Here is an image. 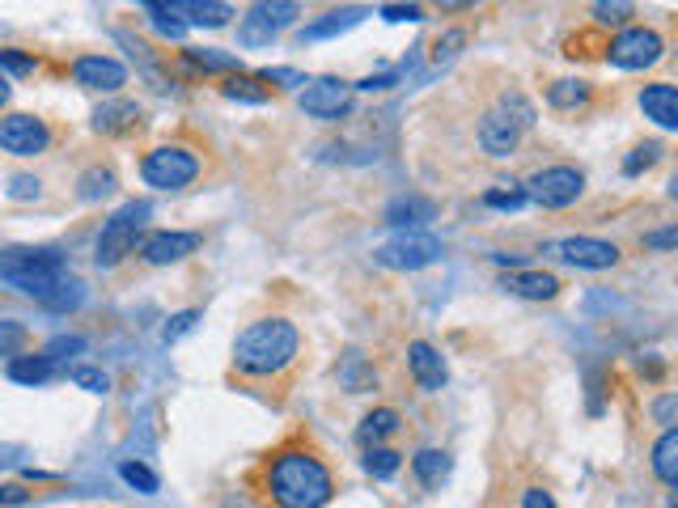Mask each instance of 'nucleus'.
Returning a JSON list of instances; mask_svg holds the SVG:
<instances>
[{
    "label": "nucleus",
    "instance_id": "obj_1",
    "mask_svg": "<svg viewBox=\"0 0 678 508\" xmlns=\"http://www.w3.org/2000/svg\"><path fill=\"white\" fill-rule=\"evenodd\" d=\"M0 280L13 284L17 293L43 301L47 310H77L81 305V284L68 276L64 254L43 250V246H13L0 250Z\"/></svg>",
    "mask_w": 678,
    "mask_h": 508
},
{
    "label": "nucleus",
    "instance_id": "obj_2",
    "mask_svg": "<svg viewBox=\"0 0 678 508\" xmlns=\"http://www.w3.org/2000/svg\"><path fill=\"white\" fill-rule=\"evenodd\" d=\"M263 492L272 508H327L335 496V479L314 449L289 445L267 458Z\"/></svg>",
    "mask_w": 678,
    "mask_h": 508
},
{
    "label": "nucleus",
    "instance_id": "obj_3",
    "mask_svg": "<svg viewBox=\"0 0 678 508\" xmlns=\"http://www.w3.org/2000/svg\"><path fill=\"white\" fill-rule=\"evenodd\" d=\"M301 335L289 318H259L234 343V369L242 377H276L297 360Z\"/></svg>",
    "mask_w": 678,
    "mask_h": 508
},
{
    "label": "nucleus",
    "instance_id": "obj_4",
    "mask_svg": "<svg viewBox=\"0 0 678 508\" xmlns=\"http://www.w3.org/2000/svg\"><path fill=\"white\" fill-rule=\"evenodd\" d=\"M140 174H145V183L157 191H183L195 183V174H200V157L183 149V144H162V149L145 153Z\"/></svg>",
    "mask_w": 678,
    "mask_h": 508
},
{
    "label": "nucleus",
    "instance_id": "obj_5",
    "mask_svg": "<svg viewBox=\"0 0 678 508\" xmlns=\"http://www.w3.org/2000/svg\"><path fill=\"white\" fill-rule=\"evenodd\" d=\"M149 216V204H123L111 221L102 225L98 233V267H119L128 254L136 250V238H140V225H145Z\"/></svg>",
    "mask_w": 678,
    "mask_h": 508
},
{
    "label": "nucleus",
    "instance_id": "obj_6",
    "mask_svg": "<svg viewBox=\"0 0 678 508\" xmlns=\"http://www.w3.org/2000/svg\"><path fill=\"white\" fill-rule=\"evenodd\" d=\"M297 17H301L297 0H259V5H251V13L238 22V43L242 47H267L272 39H280Z\"/></svg>",
    "mask_w": 678,
    "mask_h": 508
},
{
    "label": "nucleus",
    "instance_id": "obj_7",
    "mask_svg": "<svg viewBox=\"0 0 678 508\" xmlns=\"http://www.w3.org/2000/svg\"><path fill=\"white\" fill-rule=\"evenodd\" d=\"M522 191H526V199H534V204H543V208H568L581 199L585 174L577 166H547L539 174H530Z\"/></svg>",
    "mask_w": 678,
    "mask_h": 508
},
{
    "label": "nucleus",
    "instance_id": "obj_8",
    "mask_svg": "<svg viewBox=\"0 0 678 508\" xmlns=\"http://www.w3.org/2000/svg\"><path fill=\"white\" fill-rule=\"evenodd\" d=\"M373 259H378L382 267H390V271H420V267H428V263L441 259V242L433 238V233L407 229L403 238H395V242H386V246L373 250Z\"/></svg>",
    "mask_w": 678,
    "mask_h": 508
},
{
    "label": "nucleus",
    "instance_id": "obj_9",
    "mask_svg": "<svg viewBox=\"0 0 678 508\" xmlns=\"http://www.w3.org/2000/svg\"><path fill=\"white\" fill-rule=\"evenodd\" d=\"M606 56H611L615 68H653L657 60L666 56V43H662V34L657 30H645V26H628L623 34H615L611 47H606Z\"/></svg>",
    "mask_w": 678,
    "mask_h": 508
},
{
    "label": "nucleus",
    "instance_id": "obj_10",
    "mask_svg": "<svg viewBox=\"0 0 678 508\" xmlns=\"http://www.w3.org/2000/svg\"><path fill=\"white\" fill-rule=\"evenodd\" d=\"M301 111L310 119H323V123H335L352 111V85L339 81V77H318V81H306V89L297 94Z\"/></svg>",
    "mask_w": 678,
    "mask_h": 508
},
{
    "label": "nucleus",
    "instance_id": "obj_11",
    "mask_svg": "<svg viewBox=\"0 0 678 508\" xmlns=\"http://www.w3.org/2000/svg\"><path fill=\"white\" fill-rule=\"evenodd\" d=\"M145 5L153 13H170L183 26H204V30H221L234 17V9L225 0H145Z\"/></svg>",
    "mask_w": 678,
    "mask_h": 508
},
{
    "label": "nucleus",
    "instance_id": "obj_12",
    "mask_svg": "<svg viewBox=\"0 0 678 508\" xmlns=\"http://www.w3.org/2000/svg\"><path fill=\"white\" fill-rule=\"evenodd\" d=\"M51 144V132L43 119L34 115H9L0 119V149L13 153V157H39Z\"/></svg>",
    "mask_w": 678,
    "mask_h": 508
},
{
    "label": "nucleus",
    "instance_id": "obj_13",
    "mask_svg": "<svg viewBox=\"0 0 678 508\" xmlns=\"http://www.w3.org/2000/svg\"><path fill=\"white\" fill-rule=\"evenodd\" d=\"M547 250L556 254V259H564L568 267H581V271H611L619 263V246L602 242V238H564Z\"/></svg>",
    "mask_w": 678,
    "mask_h": 508
},
{
    "label": "nucleus",
    "instance_id": "obj_14",
    "mask_svg": "<svg viewBox=\"0 0 678 508\" xmlns=\"http://www.w3.org/2000/svg\"><path fill=\"white\" fill-rule=\"evenodd\" d=\"M195 250H200V233L162 229V233H149V238L140 242V259L153 263V267H170V263H183Z\"/></svg>",
    "mask_w": 678,
    "mask_h": 508
},
{
    "label": "nucleus",
    "instance_id": "obj_15",
    "mask_svg": "<svg viewBox=\"0 0 678 508\" xmlns=\"http://www.w3.org/2000/svg\"><path fill=\"white\" fill-rule=\"evenodd\" d=\"M73 81L81 89H98V94H115V89L128 81V68L111 56H81L73 64Z\"/></svg>",
    "mask_w": 678,
    "mask_h": 508
},
{
    "label": "nucleus",
    "instance_id": "obj_16",
    "mask_svg": "<svg viewBox=\"0 0 678 508\" xmlns=\"http://www.w3.org/2000/svg\"><path fill=\"white\" fill-rule=\"evenodd\" d=\"M501 288L513 297H526V301H556L560 297V280L551 276V271H526V267L505 271Z\"/></svg>",
    "mask_w": 678,
    "mask_h": 508
},
{
    "label": "nucleus",
    "instance_id": "obj_17",
    "mask_svg": "<svg viewBox=\"0 0 678 508\" xmlns=\"http://www.w3.org/2000/svg\"><path fill=\"white\" fill-rule=\"evenodd\" d=\"M407 365H412V377H416V386L424 390V394H437L441 386H445V360H441V352L433 348V343H424V339H416L412 348H407Z\"/></svg>",
    "mask_w": 678,
    "mask_h": 508
},
{
    "label": "nucleus",
    "instance_id": "obj_18",
    "mask_svg": "<svg viewBox=\"0 0 678 508\" xmlns=\"http://www.w3.org/2000/svg\"><path fill=\"white\" fill-rule=\"evenodd\" d=\"M640 111H645V119H653L657 127L674 132V127H678V89L670 81L645 85V89H640Z\"/></svg>",
    "mask_w": 678,
    "mask_h": 508
},
{
    "label": "nucleus",
    "instance_id": "obj_19",
    "mask_svg": "<svg viewBox=\"0 0 678 508\" xmlns=\"http://www.w3.org/2000/svg\"><path fill=\"white\" fill-rule=\"evenodd\" d=\"M517 140H522V132H517L501 111H488L484 119H479V149H484L488 157H513Z\"/></svg>",
    "mask_w": 678,
    "mask_h": 508
},
{
    "label": "nucleus",
    "instance_id": "obj_20",
    "mask_svg": "<svg viewBox=\"0 0 678 508\" xmlns=\"http://www.w3.org/2000/svg\"><path fill=\"white\" fill-rule=\"evenodd\" d=\"M369 17V9L365 5H348V9H331V13H323L318 22H310L306 30H301V43H323V39H339L344 30H352V26H361Z\"/></svg>",
    "mask_w": 678,
    "mask_h": 508
},
{
    "label": "nucleus",
    "instance_id": "obj_21",
    "mask_svg": "<svg viewBox=\"0 0 678 508\" xmlns=\"http://www.w3.org/2000/svg\"><path fill=\"white\" fill-rule=\"evenodd\" d=\"M136 119H140V106H136V102H128V98L106 102V106H98V111H94V132H102V136H123V132H132V127H136Z\"/></svg>",
    "mask_w": 678,
    "mask_h": 508
},
{
    "label": "nucleus",
    "instance_id": "obj_22",
    "mask_svg": "<svg viewBox=\"0 0 678 508\" xmlns=\"http://www.w3.org/2000/svg\"><path fill=\"white\" fill-rule=\"evenodd\" d=\"M5 373H9V381H17V386H43V381H51V373H56V360H51L47 352H39V356H13Z\"/></svg>",
    "mask_w": 678,
    "mask_h": 508
},
{
    "label": "nucleus",
    "instance_id": "obj_23",
    "mask_svg": "<svg viewBox=\"0 0 678 508\" xmlns=\"http://www.w3.org/2000/svg\"><path fill=\"white\" fill-rule=\"evenodd\" d=\"M437 216V208L428 204V199H420V195H407V199H395V204L386 208V225H407V229H420V225H428Z\"/></svg>",
    "mask_w": 678,
    "mask_h": 508
},
{
    "label": "nucleus",
    "instance_id": "obj_24",
    "mask_svg": "<svg viewBox=\"0 0 678 508\" xmlns=\"http://www.w3.org/2000/svg\"><path fill=\"white\" fill-rule=\"evenodd\" d=\"M590 98H594L590 81H573V77H564L547 89V102L556 106V111H581V106H590Z\"/></svg>",
    "mask_w": 678,
    "mask_h": 508
},
{
    "label": "nucleus",
    "instance_id": "obj_25",
    "mask_svg": "<svg viewBox=\"0 0 678 508\" xmlns=\"http://www.w3.org/2000/svg\"><path fill=\"white\" fill-rule=\"evenodd\" d=\"M653 475L662 479L666 487L678 483V432H674V428H666L662 441L653 445Z\"/></svg>",
    "mask_w": 678,
    "mask_h": 508
},
{
    "label": "nucleus",
    "instance_id": "obj_26",
    "mask_svg": "<svg viewBox=\"0 0 678 508\" xmlns=\"http://www.w3.org/2000/svg\"><path fill=\"white\" fill-rule=\"evenodd\" d=\"M412 470H416V479L424 487H441L445 475H450V458H445L441 449H420L416 458H412Z\"/></svg>",
    "mask_w": 678,
    "mask_h": 508
},
{
    "label": "nucleus",
    "instance_id": "obj_27",
    "mask_svg": "<svg viewBox=\"0 0 678 508\" xmlns=\"http://www.w3.org/2000/svg\"><path fill=\"white\" fill-rule=\"evenodd\" d=\"M115 187H119V178H115V170H102V166H94V170H85V174L77 178V195L85 199V204H98V199H106V195H115Z\"/></svg>",
    "mask_w": 678,
    "mask_h": 508
},
{
    "label": "nucleus",
    "instance_id": "obj_28",
    "mask_svg": "<svg viewBox=\"0 0 678 508\" xmlns=\"http://www.w3.org/2000/svg\"><path fill=\"white\" fill-rule=\"evenodd\" d=\"M399 432V411H390V407H378V411H369L365 420H361V441H386V437H395Z\"/></svg>",
    "mask_w": 678,
    "mask_h": 508
},
{
    "label": "nucleus",
    "instance_id": "obj_29",
    "mask_svg": "<svg viewBox=\"0 0 678 508\" xmlns=\"http://www.w3.org/2000/svg\"><path fill=\"white\" fill-rule=\"evenodd\" d=\"M221 94L234 98V102H251V106H259V102L272 98V89H267L259 77H242V72H238V77H229V81L221 85Z\"/></svg>",
    "mask_w": 678,
    "mask_h": 508
},
{
    "label": "nucleus",
    "instance_id": "obj_30",
    "mask_svg": "<svg viewBox=\"0 0 678 508\" xmlns=\"http://www.w3.org/2000/svg\"><path fill=\"white\" fill-rule=\"evenodd\" d=\"M187 64L195 68H204V72H242V60L238 56H229V51H217V47H191L187 51Z\"/></svg>",
    "mask_w": 678,
    "mask_h": 508
},
{
    "label": "nucleus",
    "instance_id": "obj_31",
    "mask_svg": "<svg viewBox=\"0 0 678 508\" xmlns=\"http://www.w3.org/2000/svg\"><path fill=\"white\" fill-rule=\"evenodd\" d=\"M399 466H403V453L386 449V445H373V449L365 453V470H369L373 479H395Z\"/></svg>",
    "mask_w": 678,
    "mask_h": 508
},
{
    "label": "nucleus",
    "instance_id": "obj_32",
    "mask_svg": "<svg viewBox=\"0 0 678 508\" xmlns=\"http://www.w3.org/2000/svg\"><path fill=\"white\" fill-rule=\"evenodd\" d=\"M517 132H526V127H534V106L526 102V94H517V89H509V94H501V106H496Z\"/></svg>",
    "mask_w": 678,
    "mask_h": 508
},
{
    "label": "nucleus",
    "instance_id": "obj_33",
    "mask_svg": "<svg viewBox=\"0 0 678 508\" xmlns=\"http://www.w3.org/2000/svg\"><path fill=\"white\" fill-rule=\"evenodd\" d=\"M467 47V30H445L433 39V68H445L458 60V51Z\"/></svg>",
    "mask_w": 678,
    "mask_h": 508
},
{
    "label": "nucleus",
    "instance_id": "obj_34",
    "mask_svg": "<svg viewBox=\"0 0 678 508\" xmlns=\"http://www.w3.org/2000/svg\"><path fill=\"white\" fill-rule=\"evenodd\" d=\"M594 17L602 26H628L636 17V5L632 0H594Z\"/></svg>",
    "mask_w": 678,
    "mask_h": 508
},
{
    "label": "nucleus",
    "instance_id": "obj_35",
    "mask_svg": "<svg viewBox=\"0 0 678 508\" xmlns=\"http://www.w3.org/2000/svg\"><path fill=\"white\" fill-rule=\"evenodd\" d=\"M119 475H123V483H128V487H136L140 496H153L157 487H162L145 462H119Z\"/></svg>",
    "mask_w": 678,
    "mask_h": 508
},
{
    "label": "nucleus",
    "instance_id": "obj_36",
    "mask_svg": "<svg viewBox=\"0 0 678 508\" xmlns=\"http://www.w3.org/2000/svg\"><path fill=\"white\" fill-rule=\"evenodd\" d=\"M68 381L81 386V390H89V394H106V390H111V377H106L102 369H94V365H73V369H68Z\"/></svg>",
    "mask_w": 678,
    "mask_h": 508
},
{
    "label": "nucleus",
    "instance_id": "obj_37",
    "mask_svg": "<svg viewBox=\"0 0 678 508\" xmlns=\"http://www.w3.org/2000/svg\"><path fill=\"white\" fill-rule=\"evenodd\" d=\"M662 161V144L649 140V144H636L632 157H623V174H640V170H649Z\"/></svg>",
    "mask_w": 678,
    "mask_h": 508
},
{
    "label": "nucleus",
    "instance_id": "obj_38",
    "mask_svg": "<svg viewBox=\"0 0 678 508\" xmlns=\"http://www.w3.org/2000/svg\"><path fill=\"white\" fill-rule=\"evenodd\" d=\"M26 339H30V331L17 318H5L0 322V356H17L26 348Z\"/></svg>",
    "mask_w": 678,
    "mask_h": 508
},
{
    "label": "nucleus",
    "instance_id": "obj_39",
    "mask_svg": "<svg viewBox=\"0 0 678 508\" xmlns=\"http://www.w3.org/2000/svg\"><path fill=\"white\" fill-rule=\"evenodd\" d=\"M30 77L34 72V56L30 51H17V47H0V77Z\"/></svg>",
    "mask_w": 678,
    "mask_h": 508
},
{
    "label": "nucleus",
    "instance_id": "obj_40",
    "mask_svg": "<svg viewBox=\"0 0 678 508\" xmlns=\"http://www.w3.org/2000/svg\"><path fill=\"white\" fill-rule=\"evenodd\" d=\"M484 204H488V208H509V212H513V208H522V204H526V191H522V187H513V183H509V191H505V187H496V191H488V195H484Z\"/></svg>",
    "mask_w": 678,
    "mask_h": 508
},
{
    "label": "nucleus",
    "instance_id": "obj_41",
    "mask_svg": "<svg viewBox=\"0 0 678 508\" xmlns=\"http://www.w3.org/2000/svg\"><path fill=\"white\" fill-rule=\"evenodd\" d=\"M43 195V187H39V178H34V174H13L9 178V199H22V204H26V199H39Z\"/></svg>",
    "mask_w": 678,
    "mask_h": 508
},
{
    "label": "nucleus",
    "instance_id": "obj_42",
    "mask_svg": "<svg viewBox=\"0 0 678 508\" xmlns=\"http://www.w3.org/2000/svg\"><path fill=\"white\" fill-rule=\"evenodd\" d=\"M259 81L280 85V89H297V85H306V77H301V72H293V68H263V72H259Z\"/></svg>",
    "mask_w": 678,
    "mask_h": 508
},
{
    "label": "nucleus",
    "instance_id": "obj_43",
    "mask_svg": "<svg viewBox=\"0 0 678 508\" xmlns=\"http://www.w3.org/2000/svg\"><path fill=\"white\" fill-rule=\"evenodd\" d=\"M195 322H200V314H195V310H183V314H174L170 322H166V343H174V339H183L187 331H191V326Z\"/></svg>",
    "mask_w": 678,
    "mask_h": 508
},
{
    "label": "nucleus",
    "instance_id": "obj_44",
    "mask_svg": "<svg viewBox=\"0 0 678 508\" xmlns=\"http://www.w3.org/2000/svg\"><path fill=\"white\" fill-rule=\"evenodd\" d=\"M77 352H85V339H81V335H68V339H51V343H47V356H51V360L77 356Z\"/></svg>",
    "mask_w": 678,
    "mask_h": 508
},
{
    "label": "nucleus",
    "instance_id": "obj_45",
    "mask_svg": "<svg viewBox=\"0 0 678 508\" xmlns=\"http://www.w3.org/2000/svg\"><path fill=\"white\" fill-rule=\"evenodd\" d=\"M382 17L386 22H420V5H382Z\"/></svg>",
    "mask_w": 678,
    "mask_h": 508
},
{
    "label": "nucleus",
    "instance_id": "obj_46",
    "mask_svg": "<svg viewBox=\"0 0 678 508\" xmlns=\"http://www.w3.org/2000/svg\"><path fill=\"white\" fill-rule=\"evenodd\" d=\"M344 381H348V386H352V390H369V381H373V377H369V373L361 369V356H348V369H344Z\"/></svg>",
    "mask_w": 678,
    "mask_h": 508
},
{
    "label": "nucleus",
    "instance_id": "obj_47",
    "mask_svg": "<svg viewBox=\"0 0 678 508\" xmlns=\"http://www.w3.org/2000/svg\"><path fill=\"white\" fill-rule=\"evenodd\" d=\"M674 411H678V394H662V398L653 403V420L670 428V424H674Z\"/></svg>",
    "mask_w": 678,
    "mask_h": 508
},
{
    "label": "nucleus",
    "instance_id": "obj_48",
    "mask_svg": "<svg viewBox=\"0 0 678 508\" xmlns=\"http://www.w3.org/2000/svg\"><path fill=\"white\" fill-rule=\"evenodd\" d=\"M22 504H30V492H26V487H17V483H5V487H0V508H22Z\"/></svg>",
    "mask_w": 678,
    "mask_h": 508
},
{
    "label": "nucleus",
    "instance_id": "obj_49",
    "mask_svg": "<svg viewBox=\"0 0 678 508\" xmlns=\"http://www.w3.org/2000/svg\"><path fill=\"white\" fill-rule=\"evenodd\" d=\"M522 508H556V496L543 492V487H526V492H522Z\"/></svg>",
    "mask_w": 678,
    "mask_h": 508
},
{
    "label": "nucleus",
    "instance_id": "obj_50",
    "mask_svg": "<svg viewBox=\"0 0 678 508\" xmlns=\"http://www.w3.org/2000/svg\"><path fill=\"white\" fill-rule=\"evenodd\" d=\"M149 17H153V26L162 30L166 39H183V30H187V26H183V22H174L170 13H149Z\"/></svg>",
    "mask_w": 678,
    "mask_h": 508
},
{
    "label": "nucleus",
    "instance_id": "obj_51",
    "mask_svg": "<svg viewBox=\"0 0 678 508\" xmlns=\"http://www.w3.org/2000/svg\"><path fill=\"white\" fill-rule=\"evenodd\" d=\"M674 242H678L674 229H657V233H649V238H645V246H653V250H674Z\"/></svg>",
    "mask_w": 678,
    "mask_h": 508
},
{
    "label": "nucleus",
    "instance_id": "obj_52",
    "mask_svg": "<svg viewBox=\"0 0 678 508\" xmlns=\"http://www.w3.org/2000/svg\"><path fill=\"white\" fill-rule=\"evenodd\" d=\"M390 85H395V72H378V77H365L356 89H369V94H373V89H390Z\"/></svg>",
    "mask_w": 678,
    "mask_h": 508
},
{
    "label": "nucleus",
    "instance_id": "obj_53",
    "mask_svg": "<svg viewBox=\"0 0 678 508\" xmlns=\"http://www.w3.org/2000/svg\"><path fill=\"white\" fill-rule=\"evenodd\" d=\"M22 458V445H0V466H13Z\"/></svg>",
    "mask_w": 678,
    "mask_h": 508
},
{
    "label": "nucleus",
    "instance_id": "obj_54",
    "mask_svg": "<svg viewBox=\"0 0 678 508\" xmlns=\"http://www.w3.org/2000/svg\"><path fill=\"white\" fill-rule=\"evenodd\" d=\"M437 5L454 13V9H471V5H475V0H437Z\"/></svg>",
    "mask_w": 678,
    "mask_h": 508
},
{
    "label": "nucleus",
    "instance_id": "obj_55",
    "mask_svg": "<svg viewBox=\"0 0 678 508\" xmlns=\"http://www.w3.org/2000/svg\"><path fill=\"white\" fill-rule=\"evenodd\" d=\"M496 263L501 267H522V254H496Z\"/></svg>",
    "mask_w": 678,
    "mask_h": 508
},
{
    "label": "nucleus",
    "instance_id": "obj_56",
    "mask_svg": "<svg viewBox=\"0 0 678 508\" xmlns=\"http://www.w3.org/2000/svg\"><path fill=\"white\" fill-rule=\"evenodd\" d=\"M5 102H9V81L0 77V106H5Z\"/></svg>",
    "mask_w": 678,
    "mask_h": 508
}]
</instances>
